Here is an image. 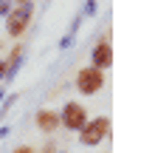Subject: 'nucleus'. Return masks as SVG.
<instances>
[{
  "instance_id": "nucleus-1",
  "label": "nucleus",
  "mask_w": 158,
  "mask_h": 153,
  "mask_svg": "<svg viewBox=\"0 0 158 153\" xmlns=\"http://www.w3.org/2000/svg\"><path fill=\"white\" fill-rule=\"evenodd\" d=\"M31 11H34V3H31V0H23V3L11 6V11L6 17V31H9V37H20V34L28 28Z\"/></svg>"
},
{
  "instance_id": "nucleus-9",
  "label": "nucleus",
  "mask_w": 158,
  "mask_h": 153,
  "mask_svg": "<svg viewBox=\"0 0 158 153\" xmlns=\"http://www.w3.org/2000/svg\"><path fill=\"white\" fill-rule=\"evenodd\" d=\"M11 153H34V150H31V147H28V145H23V147H14V150H11Z\"/></svg>"
},
{
  "instance_id": "nucleus-7",
  "label": "nucleus",
  "mask_w": 158,
  "mask_h": 153,
  "mask_svg": "<svg viewBox=\"0 0 158 153\" xmlns=\"http://www.w3.org/2000/svg\"><path fill=\"white\" fill-rule=\"evenodd\" d=\"M9 11H11V3H9V0H0V14L9 17Z\"/></svg>"
},
{
  "instance_id": "nucleus-3",
  "label": "nucleus",
  "mask_w": 158,
  "mask_h": 153,
  "mask_svg": "<svg viewBox=\"0 0 158 153\" xmlns=\"http://www.w3.org/2000/svg\"><path fill=\"white\" fill-rule=\"evenodd\" d=\"M59 125L68 128V130H82L88 125V111L82 102H68L62 108V113H59Z\"/></svg>"
},
{
  "instance_id": "nucleus-8",
  "label": "nucleus",
  "mask_w": 158,
  "mask_h": 153,
  "mask_svg": "<svg viewBox=\"0 0 158 153\" xmlns=\"http://www.w3.org/2000/svg\"><path fill=\"white\" fill-rule=\"evenodd\" d=\"M9 76V65H6V60H0V80H6Z\"/></svg>"
},
{
  "instance_id": "nucleus-2",
  "label": "nucleus",
  "mask_w": 158,
  "mask_h": 153,
  "mask_svg": "<svg viewBox=\"0 0 158 153\" xmlns=\"http://www.w3.org/2000/svg\"><path fill=\"white\" fill-rule=\"evenodd\" d=\"M110 136V119L107 116H96V119H90L82 130H79V142L82 145H99V142H105Z\"/></svg>"
},
{
  "instance_id": "nucleus-4",
  "label": "nucleus",
  "mask_w": 158,
  "mask_h": 153,
  "mask_svg": "<svg viewBox=\"0 0 158 153\" xmlns=\"http://www.w3.org/2000/svg\"><path fill=\"white\" fill-rule=\"evenodd\" d=\"M105 85V71H96V68H82L76 74V88L79 94H85V97H90V94H99Z\"/></svg>"
},
{
  "instance_id": "nucleus-5",
  "label": "nucleus",
  "mask_w": 158,
  "mask_h": 153,
  "mask_svg": "<svg viewBox=\"0 0 158 153\" xmlns=\"http://www.w3.org/2000/svg\"><path fill=\"white\" fill-rule=\"evenodd\" d=\"M90 60H93L90 68H96V71L110 68V65H113V48H110V43H107V40L96 43V48H93V54H90Z\"/></svg>"
},
{
  "instance_id": "nucleus-6",
  "label": "nucleus",
  "mask_w": 158,
  "mask_h": 153,
  "mask_svg": "<svg viewBox=\"0 0 158 153\" xmlns=\"http://www.w3.org/2000/svg\"><path fill=\"white\" fill-rule=\"evenodd\" d=\"M37 128L45 130V133H54V130L59 128V113H56V111H48V108L40 111V113H37Z\"/></svg>"
}]
</instances>
